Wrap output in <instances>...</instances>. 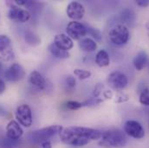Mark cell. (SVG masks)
I'll use <instances>...</instances> for the list:
<instances>
[{
    "mask_svg": "<svg viewBox=\"0 0 149 148\" xmlns=\"http://www.w3.org/2000/svg\"><path fill=\"white\" fill-rule=\"evenodd\" d=\"M126 134L120 129H109L102 133L99 146L105 148H122L127 145Z\"/></svg>",
    "mask_w": 149,
    "mask_h": 148,
    "instance_id": "cell-2",
    "label": "cell"
},
{
    "mask_svg": "<svg viewBox=\"0 0 149 148\" xmlns=\"http://www.w3.org/2000/svg\"><path fill=\"white\" fill-rule=\"evenodd\" d=\"M86 28H87V35L91 36L94 39H95V41L98 42L102 41V34L99 30L93 28L90 25H86Z\"/></svg>",
    "mask_w": 149,
    "mask_h": 148,
    "instance_id": "cell-22",
    "label": "cell"
},
{
    "mask_svg": "<svg viewBox=\"0 0 149 148\" xmlns=\"http://www.w3.org/2000/svg\"><path fill=\"white\" fill-rule=\"evenodd\" d=\"M108 82L115 90H123L128 84V80L126 74L120 71H113L108 77Z\"/></svg>",
    "mask_w": 149,
    "mask_h": 148,
    "instance_id": "cell-8",
    "label": "cell"
},
{
    "mask_svg": "<svg viewBox=\"0 0 149 148\" xmlns=\"http://www.w3.org/2000/svg\"><path fill=\"white\" fill-rule=\"evenodd\" d=\"M109 40L115 45L121 46L127 42L129 39V31L123 24H117L109 33Z\"/></svg>",
    "mask_w": 149,
    "mask_h": 148,
    "instance_id": "cell-4",
    "label": "cell"
},
{
    "mask_svg": "<svg viewBox=\"0 0 149 148\" xmlns=\"http://www.w3.org/2000/svg\"><path fill=\"white\" fill-rule=\"evenodd\" d=\"M0 58L3 61H10L14 58V54L13 52L11 51L10 49L3 51L1 53V56H0Z\"/></svg>",
    "mask_w": 149,
    "mask_h": 148,
    "instance_id": "cell-29",
    "label": "cell"
},
{
    "mask_svg": "<svg viewBox=\"0 0 149 148\" xmlns=\"http://www.w3.org/2000/svg\"><path fill=\"white\" fill-rule=\"evenodd\" d=\"M19 144V140H12L8 137L3 138L0 140V146L2 148H17Z\"/></svg>",
    "mask_w": 149,
    "mask_h": 148,
    "instance_id": "cell-19",
    "label": "cell"
},
{
    "mask_svg": "<svg viewBox=\"0 0 149 148\" xmlns=\"http://www.w3.org/2000/svg\"><path fill=\"white\" fill-rule=\"evenodd\" d=\"M4 78L10 82H17L25 76L24 69L18 63H12L4 72Z\"/></svg>",
    "mask_w": 149,
    "mask_h": 148,
    "instance_id": "cell-9",
    "label": "cell"
},
{
    "mask_svg": "<svg viewBox=\"0 0 149 148\" xmlns=\"http://www.w3.org/2000/svg\"><path fill=\"white\" fill-rule=\"evenodd\" d=\"M79 47L85 52H93L97 49V44L95 40L89 37H84L79 41Z\"/></svg>",
    "mask_w": 149,
    "mask_h": 148,
    "instance_id": "cell-15",
    "label": "cell"
},
{
    "mask_svg": "<svg viewBox=\"0 0 149 148\" xmlns=\"http://www.w3.org/2000/svg\"><path fill=\"white\" fill-rule=\"evenodd\" d=\"M120 20L122 21L124 25L133 26L136 20V16L134 12L130 9H125L120 13Z\"/></svg>",
    "mask_w": 149,
    "mask_h": 148,
    "instance_id": "cell-16",
    "label": "cell"
},
{
    "mask_svg": "<svg viewBox=\"0 0 149 148\" xmlns=\"http://www.w3.org/2000/svg\"><path fill=\"white\" fill-rule=\"evenodd\" d=\"M136 3L141 7H148L149 6V0H137Z\"/></svg>",
    "mask_w": 149,
    "mask_h": 148,
    "instance_id": "cell-32",
    "label": "cell"
},
{
    "mask_svg": "<svg viewBox=\"0 0 149 148\" xmlns=\"http://www.w3.org/2000/svg\"><path fill=\"white\" fill-rule=\"evenodd\" d=\"M29 82L40 90L44 89L46 87V81L44 77L37 70H34L31 73L29 76Z\"/></svg>",
    "mask_w": 149,
    "mask_h": 148,
    "instance_id": "cell-13",
    "label": "cell"
},
{
    "mask_svg": "<svg viewBox=\"0 0 149 148\" xmlns=\"http://www.w3.org/2000/svg\"><path fill=\"white\" fill-rule=\"evenodd\" d=\"M148 62V56L147 52L144 50H141L134 56L133 60V64L138 71H141L146 67Z\"/></svg>",
    "mask_w": 149,
    "mask_h": 148,
    "instance_id": "cell-14",
    "label": "cell"
},
{
    "mask_svg": "<svg viewBox=\"0 0 149 148\" xmlns=\"http://www.w3.org/2000/svg\"><path fill=\"white\" fill-rule=\"evenodd\" d=\"M95 63L101 67H107L109 65L110 63V58H109V53L105 50V49H101L95 56Z\"/></svg>",
    "mask_w": 149,
    "mask_h": 148,
    "instance_id": "cell-17",
    "label": "cell"
},
{
    "mask_svg": "<svg viewBox=\"0 0 149 148\" xmlns=\"http://www.w3.org/2000/svg\"><path fill=\"white\" fill-rule=\"evenodd\" d=\"M54 43L56 47H58L59 49L64 51H69L74 46L73 40L68 35H65V34L56 35V37L54 38Z\"/></svg>",
    "mask_w": 149,
    "mask_h": 148,
    "instance_id": "cell-12",
    "label": "cell"
},
{
    "mask_svg": "<svg viewBox=\"0 0 149 148\" xmlns=\"http://www.w3.org/2000/svg\"><path fill=\"white\" fill-rule=\"evenodd\" d=\"M66 12L70 19L74 21H78L83 18L85 15V8L81 3L73 1L68 4Z\"/></svg>",
    "mask_w": 149,
    "mask_h": 148,
    "instance_id": "cell-10",
    "label": "cell"
},
{
    "mask_svg": "<svg viewBox=\"0 0 149 148\" xmlns=\"http://www.w3.org/2000/svg\"><path fill=\"white\" fill-rule=\"evenodd\" d=\"M5 88H6V87H5V82L3 81V79L0 78V94H3V93L5 91Z\"/></svg>",
    "mask_w": 149,
    "mask_h": 148,
    "instance_id": "cell-33",
    "label": "cell"
},
{
    "mask_svg": "<svg viewBox=\"0 0 149 148\" xmlns=\"http://www.w3.org/2000/svg\"><path fill=\"white\" fill-rule=\"evenodd\" d=\"M65 106L68 109L70 110H77L80 109L81 108L84 107L83 102H78V101H69L65 103Z\"/></svg>",
    "mask_w": 149,
    "mask_h": 148,
    "instance_id": "cell-28",
    "label": "cell"
},
{
    "mask_svg": "<svg viewBox=\"0 0 149 148\" xmlns=\"http://www.w3.org/2000/svg\"><path fill=\"white\" fill-rule=\"evenodd\" d=\"M16 118L20 125L25 127H30L32 125L33 121L32 112L31 108L26 104H23L17 107L16 111Z\"/></svg>",
    "mask_w": 149,
    "mask_h": 148,
    "instance_id": "cell-6",
    "label": "cell"
},
{
    "mask_svg": "<svg viewBox=\"0 0 149 148\" xmlns=\"http://www.w3.org/2000/svg\"><path fill=\"white\" fill-rule=\"evenodd\" d=\"M2 70H3V64H2L1 62H0V73L2 72Z\"/></svg>",
    "mask_w": 149,
    "mask_h": 148,
    "instance_id": "cell-36",
    "label": "cell"
},
{
    "mask_svg": "<svg viewBox=\"0 0 149 148\" xmlns=\"http://www.w3.org/2000/svg\"><path fill=\"white\" fill-rule=\"evenodd\" d=\"M66 32L71 39L80 41L87 36V28L85 24L77 21H73L67 25Z\"/></svg>",
    "mask_w": 149,
    "mask_h": 148,
    "instance_id": "cell-5",
    "label": "cell"
},
{
    "mask_svg": "<svg viewBox=\"0 0 149 148\" xmlns=\"http://www.w3.org/2000/svg\"><path fill=\"white\" fill-rule=\"evenodd\" d=\"M103 95H104V97L106 99H111L112 97H113V93L110 90H107V91H105L103 93Z\"/></svg>",
    "mask_w": 149,
    "mask_h": 148,
    "instance_id": "cell-35",
    "label": "cell"
},
{
    "mask_svg": "<svg viewBox=\"0 0 149 148\" xmlns=\"http://www.w3.org/2000/svg\"><path fill=\"white\" fill-rule=\"evenodd\" d=\"M49 51L51 53V55L58 59H67L70 57V53L68 51H64L61 49H59L58 47H56L55 45V43H51L49 45Z\"/></svg>",
    "mask_w": 149,
    "mask_h": 148,
    "instance_id": "cell-18",
    "label": "cell"
},
{
    "mask_svg": "<svg viewBox=\"0 0 149 148\" xmlns=\"http://www.w3.org/2000/svg\"><path fill=\"white\" fill-rule=\"evenodd\" d=\"M63 128L61 126L54 125L34 131L30 135V140L34 144H41L43 141H48L56 134H59Z\"/></svg>",
    "mask_w": 149,
    "mask_h": 148,
    "instance_id": "cell-3",
    "label": "cell"
},
{
    "mask_svg": "<svg viewBox=\"0 0 149 148\" xmlns=\"http://www.w3.org/2000/svg\"><path fill=\"white\" fill-rule=\"evenodd\" d=\"M20 7H18L17 5L15 4H11V6L10 7L9 12H8V17L10 20L16 21L17 22V18L18 16V13L20 11Z\"/></svg>",
    "mask_w": 149,
    "mask_h": 148,
    "instance_id": "cell-24",
    "label": "cell"
},
{
    "mask_svg": "<svg viewBox=\"0 0 149 148\" xmlns=\"http://www.w3.org/2000/svg\"><path fill=\"white\" fill-rule=\"evenodd\" d=\"M128 100V96L127 94H125L124 93L119 92L118 94L116 95V102H125Z\"/></svg>",
    "mask_w": 149,
    "mask_h": 148,
    "instance_id": "cell-31",
    "label": "cell"
},
{
    "mask_svg": "<svg viewBox=\"0 0 149 148\" xmlns=\"http://www.w3.org/2000/svg\"><path fill=\"white\" fill-rule=\"evenodd\" d=\"M74 74L77 76L80 80H86L91 76V72L88 70H84L81 69H76L74 70Z\"/></svg>",
    "mask_w": 149,
    "mask_h": 148,
    "instance_id": "cell-26",
    "label": "cell"
},
{
    "mask_svg": "<svg viewBox=\"0 0 149 148\" xmlns=\"http://www.w3.org/2000/svg\"><path fill=\"white\" fill-rule=\"evenodd\" d=\"M102 136V133L100 130L83 126L63 128L59 133V138L63 143L75 147H84L92 140H100Z\"/></svg>",
    "mask_w": 149,
    "mask_h": 148,
    "instance_id": "cell-1",
    "label": "cell"
},
{
    "mask_svg": "<svg viewBox=\"0 0 149 148\" xmlns=\"http://www.w3.org/2000/svg\"><path fill=\"white\" fill-rule=\"evenodd\" d=\"M42 148H52L51 143L48 140V141H43L42 143H41Z\"/></svg>",
    "mask_w": 149,
    "mask_h": 148,
    "instance_id": "cell-34",
    "label": "cell"
},
{
    "mask_svg": "<svg viewBox=\"0 0 149 148\" xmlns=\"http://www.w3.org/2000/svg\"><path fill=\"white\" fill-rule=\"evenodd\" d=\"M75 83H76V81H75L74 76H72V75H68V76L65 78L64 85H65V87H66L67 89L73 90L74 88H75Z\"/></svg>",
    "mask_w": 149,
    "mask_h": 148,
    "instance_id": "cell-27",
    "label": "cell"
},
{
    "mask_svg": "<svg viewBox=\"0 0 149 148\" xmlns=\"http://www.w3.org/2000/svg\"><path fill=\"white\" fill-rule=\"evenodd\" d=\"M30 18H31V13L29 12V10H24V9H20V11H19L17 18V22L25 23V22L29 21Z\"/></svg>",
    "mask_w": 149,
    "mask_h": 148,
    "instance_id": "cell-23",
    "label": "cell"
},
{
    "mask_svg": "<svg viewBox=\"0 0 149 148\" xmlns=\"http://www.w3.org/2000/svg\"><path fill=\"white\" fill-rule=\"evenodd\" d=\"M24 39H25V42L31 46H35V45H37L41 42L40 37L31 31H26L25 32Z\"/></svg>",
    "mask_w": 149,
    "mask_h": 148,
    "instance_id": "cell-20",
    "label": "cell"
},
{
    "mask_svg": "<svg viewBox=\"0 0 149 148\" xmlns=\"http://www.w3.org/2000/svg\"><path fill=\"white\" fill-rule=\"evenodd\" d=\"M140 102L143 106H149V88H144L140 94Z\"/></svg>",
    "mask_w": 149,
    "mask_h": 148,
    "instance_id": "cell-25",
    "label": "cell"
},
{
    "mask_svg": "<svg viewBox=\"0 0 149 148\" xmlns=\"http://www.w3.org/2000/svg\"><path fill=\"white\" fill-rule=\"evenodd\" d=\"M104 86L102 84V83H98L95 85V88H94V91H93V96L95 98H99L100 94H102V91L103 89Z\"/></svg>",
    "mask_w": 149,
    "mask_h": 148,
    "instance_id": "cell-30",
    "label": "cell"
},
{
    "mask_svg": "<svg viewBox=\"0 0 149 148\" xmlns=\"http://www.w3.org/2000/svg\"><path fill=\"white\" fill-rule=\"evenodd\" d=\"M124 131L127 135L134 139H142L145 136V130L141 124L136 120H127L124 125Z\"/></svg>",
    "mask_w": 149,
    "mask_h": 148,
    "instance_id": "cell-7",
    "label": "cell"
},
{
    "mask_svg": "<svg viewBox=\"0 0 149 148\" xmlns=\"http://www.w3.org/2000/svg\"><path fill=\"white\" fill-rule=\"evenodd\" d=\"M11 41L5 35H0V53L9 49L10 48Z\"/></svg>",
    "mask_w": 149,
    "mask_h": 148,
    "instance_id": "cell-21",
    "label": "cell"
},
{
    "mask_svg": "<svg viewBox=\"0 0 149 148\" xmlns=\"http://www.w3.org/2000/svg\"><path fill=\"white\" fill-rule=\"evenodd\" d=\"M24 133L19 123L16 120H10L6 126V137L12 140H19Z\"/></svg>",
    "mask_w": 149,
    "mask_h": 148,
    "instance_id": "cell-11",
    "label": "cell"
}]
</instances>
